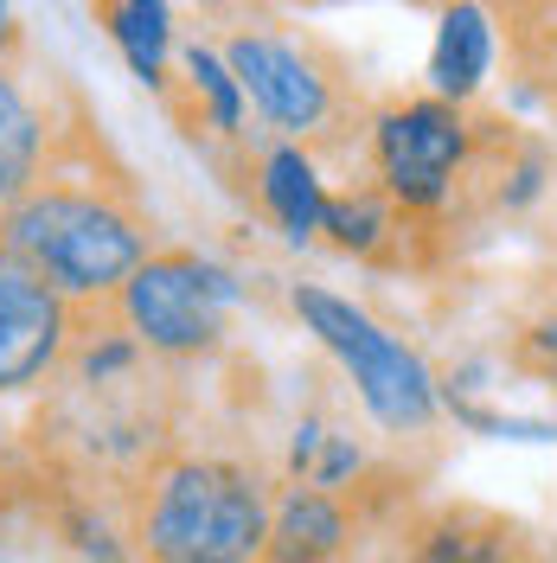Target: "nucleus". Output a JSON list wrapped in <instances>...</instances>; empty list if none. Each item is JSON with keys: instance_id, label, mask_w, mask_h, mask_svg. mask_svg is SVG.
<instances>
[{"instance_id": "9d476101", "label": "nucleus", "mask_w": 557, "mask_h": 563, "mask_svg": "<svg viewBox=\"0 0 557 563\" xmlns=\"http://www.w3.org/2000/svg\"><path fill=\"white\" fill-rule=\"evenodd\" d=\"M320 238L340 256H352V263H384V269L391 263H423L417 244H429V231H417L372 179H352L347 192H327Z\"/></svg>"}, {"instance_id": "4468645a", "label": "nucleus", "mask_w": 557, "mask_h": 563, "mask_svg": "<svg viewBox=\"0 0 557 563\" xmlns=\"http://www.w3.org/2000/svg\"><path fill=\"white\" fill-rule=\"evenodd\" d=\"M97 20H103L109 45L122 52V65L135 70L161 103H174V77H167V65H174V7H161V0H103Z\"/></svg>"}, {"instance_id": "0eeeda50", "label": "nucleus", "mask_w": 557, "mask_h": 563, "mask_svg": "<svg viewBox=\"0 0 557 563\" xmlns=\"http://www.w3.org/2000/svg\"><path fill=\"white\" fill-rule=\"evenodd\" d=\"M77 327L84 314L65 295L0 250V404L33 397L39 385H58L70 346H77Z\"/></svg>"}, {"instance_id": "6e6552de", "label": "nucleus", "mask_w": 557, "mask_h": 563, "mask_svg": "<svg viewBox=\"0 0 557 563\" xmlns=\"http://www.w3.org/2000/svg\"><path fill=\"white\" fill-rule=\"evenodd\" d=\"M545 558H551V544L532 526L493 512V506H474V499L429 506L397 538V563H545Z\"/></svg>"}, {"instance_id": "f3484780", "label": "nucleus", "mask_w": 557, "mask_h": 563, "mask_svg": "<svg viewBox=\"0 0 557 563\" xmlns=\"http://www.w3.org/2000/svg\"><path fill=\"white\" fill-rule=\"evenodd\" d=\"M365 474V449L352 442V435H327V449H320V461H314V474H308V487H320V493H347L352 481Z\"/></svg>"}, {"instance_id": "7ed1b4c3", "label": "nucleus", "mask_w": 557, "mask_h": 563, "mask_svg": "<svg viewBox=\"0 0 557 563\" xmlns=\"http://www.w3.org/2000/svg\"><path fill=\"white\" fill-rule=\"evenodd\" d=\"M276 481L250 455L174 442L122 487L135 563H263Z\"/></svg>"}, {"instance_id": "1a4fd4ad", "label": "nucleus", "mask_w": 557, "mask_h": 563, "mask_svg": "<svg viewBox=\"0 0 557 563\" xmlns=\"http://www.w3.org/2000/svg\"><path fill=\"white\" fill-rule=\"evenodd\" d=\"M77 115H84L77 103L58 115V109H52V90H39L33 77H26V65L0 70V218L39 186V174H45L52 154L65 147Z\"/></svg>"}, {"instance_id": "39448f33", "label": "nucleus", "mask_w": 557, "mask_h": 563, "mask_svg": "<svg viewBox=\"0 0 557 563\" xmlns=\"http://www.w3.org/2000/svg\"><path fill=\"white\" fill-rule=\"evenodd\" d=\"M288 308L302 320V333L320 340V352H334V365L352 378L359 410L384 435L411 442V435H429L443 422V378L429 372V358L411 340H397L379 314H365L352 295L320 288V282H295Z\"/></svg>"}, {"instance_id": "423d86ee", "label": "nucleus", "mask_w": 557, "mask_h": 563, "mask_svg": "<svg viewBox=\"0 0 557 563\" xmlns=\"http://www.w3.org/2000/svg\"><path fill=\"white\" fill-rule=\"evenodd\" d=\"M244 308V276L206 250H154L109 314L135 333L154 365H206L231 346V314Z\"/></svg>"}, {"instance_id": "dca6fc26", "label": "nucleus", "mask_w": 557, "mask_h": 563, "mask_svg": "<svg viewBox=\"0 0 557 563\" xmlns=\"http://www.w3.org/2000/svg\"><path fill=\"white\" fill-rule=\"evenodd\" d=\"M513 372H525V378H538V385L557 390V308L538 320H525L520 333H513Z\"/></svg>"}, {"instance_id": "f03ea898", "label": "nucleus", "mask_w": 557, "mask_h": 563, "mask_svg": "<svg viewBox=\"0 0 557 563\" xmlns=\"http://www.w3.org/2000/svg\"><path fill=\"white\" fill-rule=\"evenodd\" d=\"M520 122L493 109H461L429 90L384 97L365 109V179L379 186L391 206L404 211L417 231L443 238L455 224H474L493 211V174Z\"/></svg>"}, {"instance_id": "a211bd4d", "label": "nucleus", "mask_w": 557, "mask_h": 563, "mask_svg": "<svg viewBox=\"0 0 557 563\" xmlns=\"http://www.w3.org/2000/svg\"><path fill=\"white\" fill-rule=\"evenodd\" d=\"M20 58H26V20L13 7H0V70L20 65Z\"/></svg>"}, {"instance_id": "aec40b11", "label": "nucleus", "mask_w": 557, "mask_h": 563, "mask_svg": "<svg viewBox=\"0 0 557 563\" xmlns=\"http://www.w3.org/2000/svg\"><path fill=\"white\" fill-rule=\"evenodd\" d=\"M551 109H557V97H551Z\"/></svg>"}, {"instance_id": "f8f14e48", "label": "nucleus", "mask_w": 557, "mask_h": 563, "mask_svg": "<svg viewBox=\"0 0 557 563\" xmlns=\"http://www.w3.org/2000/svg\"><path fill=\"white\" fill-rule=\"evenodd\" d=\"M493 58H500V26H493L488 7H474V0L443 7L436 45H429V70H423L429 77V97L474 109L481 90H488V77H493Z\"/></svg>"}, {"instance_id": "20e7f679", "label": "nucleus", "mask_w": 557, "mask_h": 563, "mask_svg": "<svg viewBox=\"0 0 557 563\" xmlns=\"http://www.w3.org/2000/svg\"><path fill=\"white\" fill-rule=\"evenodd\" d=\"M225 65L244 90L250 115L288 147L320 154H347L365 147V103L352 90L347 58L327 38L302 33V26H276V20H244L218 38Z\"/></svg>"}, {"instance_id": "6ab92c4d", "label": "nucleus", "mask_w": 557, "mask_h": 563, "mask_svg": "<svg viewBox=\"0 0 557 563\" xmlns=\"http://www.w3.org/2000/svg\"><path fill=\"white\" fill-rule=\"evenodd\" d=\"M545 563H557V551H551V558H545Z\"/></svg>"}, {"instance_id": "2eb2a0df", "label": "nucleus", "mask_w": 557, "mask_h": 563, "mask_svg": "<svg viewBox=\"0 0 557 563\" xmlns=\"http://www.w3.org/2000/svg\"><path fill=\"white\" fill-rule=\"evenodd\" d=\"M179 70H186V97L199 103L211 135H225V141L244 135L250 103H244V90H238V77H231V65H225V52L211 38H193V45H179Z\"/></svg>"}, {"instance_id": "9b49d317", "label": "nucleus", "mask_w": 557, "mask_h": 563, "mask_svg": "<svg viewBox=\"0 0 557 563\" xmlns=\"http://www.w3.org/2000/svg\"><path fill=\"white\" fill-rule=\"evenodd\" d=\"M352 544H359V506H352L347 493L276 487L263 563H340Z\"/></svg>"}, {"instance_id": "ddd939ff", "label": "nucleus", "mask_w": 557, "mask_h": 563, "mask_svg": "<svg viewBox=\"0 0 557 563\" xmlns=\"http://www.w3.org/2000/svg\"><path fill=\"white\" fill-rule=\"evenodd\" d=\"M256 206L276 224L288 244H314L320 238V218H327V179H320V161L308 147H288V141H270L256 154Z\"/></svg>"}, {"instance_id": "f257e3e1", "label": "nucleus", "mask_w": 557, "mask_h": 563, "mask_svg": "<svg viewBox=\"0 0 557 563\" xmlns=\"http://www.w3.org/2000/svg\"><path fill=\"white\" fill-rule=\"evenodd\" d=\"M0 250L20 256L77 314H103L154 256V211L141 206L129 167L109 154L90 115L70 122L65 147L20 206L0 218Z\"/></svg>"}]
</instances>
